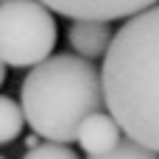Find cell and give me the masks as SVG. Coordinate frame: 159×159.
<instances>
[{
  "label": "cell",
  "instance_id": "obj_1",
  "mask_svg": "<svg viewBox=\"0 0 159 159\" xmlns=\"http://www.w3.org/2000/svg\"><path fill=\"white\" fill-rule=\"evenodd\" d=\"M101 87L117 129L159 157V3L115 31Z\"/></svg>",
  "mask_w": 159,
  "mask_h": 159
},
{
  "label": "cell",
  "instance_id": "obj_2",
  "mask_svg": "<svg viewBox=\"0 0 159 159\" xmlns=\"http://www.w3.org/2000/svg\"><path fill=\"white\" fill-rule=\"evenodd\" d=\"M101 73L75 53H53L31 67L20 89L22 117L45 143H73L81 120L101 112Z\"/></svg>",
  "mask_w": 159,
  "mask_h": 159
},
{
  "label": "cell",
  "instance_id": "obj_3",
  "mask_svg": "<svg viewBox=\"0 0 159 159\" xmlns=\"http://www.w3.org/2000/svg\"><path fill=\"white\" fill-rule=\"evenodd\" d=\"M59 39L56 17L36 0H11L0 6V64L31 70L50 59Z\"/></svg>",
  "mask_w": 159,
  "mask_h": 159
},
{
  "label": "cell",
  "instance_id": "obj_4",
  "mask_svg": "<svg viewBox=\"0 0 159 159\" xmlns=\"http://www.w3.org/2000/svg\"><path fill=\"white\" fill-rule=\"evenodd\" d=\"M48 11L75 20H95V22H112L120 17H134L159 0H36Z\"/></svg>",
  "mask_w": 159,
  "mask_h": 159
},
{
  "label": "cell",
  "instance_id": "obj_5",
  "mask_svg": "<svg viewBox=\"0 0 159 159\" xmlns=\"http://www.w3.org/2000/svg\"><path fill=\"white\" fill-rule=\"evenodd\" d=\"M112 25L109 22H95V20H75L67 28V42L73 48L75 56L92 61V59H103L109 45H112Z\"/></svg>",
  "mask_w": 159,
  "mask_h": 159
},
{
  "label": "cell",
  "instance_id": "obj_6",
  "mask_svg": "<svg viewBox=\"0 0 159 159\" xmlns=\"http://www.w3.org/2000/svg\"><path fill=\"white\" fill-rule=\"evenodd\" d=\"M120 140H123L120 129L109 117V112H95V115L84 117L78 126V134H75V143L81 145V151H87V157L109 154Z\"/></svg>",
  "mask_w": 159,
  "mask_h": 159
},
{
  "label": "cell",
  "instance_id": "obj_7",
  "mask_svg": "<svg viewBox=\"0 0 159 159\" xmlns=\"http://www.w3.org/2000/svg\"><path fill=\"white\" fill-rule=\"evenodd\" d=\"M22 126H25V117L20 103H14L8 95H0V145L14 143L22 134Z\"/></svg>",
  "mask_w": 159,
  "mask_h": 159
},
{
  "label": "cell",
  "instance_id": "obj_8",
  "mask_svg": "<svg viewBox=\"0 0 159 159\" xmlns=\"http://www.w3.org/2000/svg\"><path fill=\"white\" fill-rule=\"evenodd\" d=\"M87 159H159L154 151H148V148H143L140 143H134V140H129V137H123L109 154H101V157H87Z\"/></svg>",
  "mask_w": 159,
  "mask_h": 159
},
{
  "label": "cell",
  "instance_id": "obj_9",
  "mask_svg": "<svg viewBox=\"0 0 159 159\" xmlns=\"http://www.w3.org/2000/svg\"><path fill=\"white\" fill-rule=\"evenodd\" d=\"M22 159H78L75 151H70L67 145H59V143H42L31 151H25Z\"/></svg>",
  "mask_w": 159,
  "mask_h": 159
},
{
  "label": "cell",
  "instance_id": "obj_10",
  "mask_svg": "<svg viewBox=\"0 0 159 159\" xmlns=\"http://www.w3.org/2000/svg\"><path fill=\"white\" fill-rule=\"evenodd\" d=\"M3 81H6V67L0 64V87H3Z\"/></svg>",
  "mask_w": 159,
  "mask_h": 159
},
{
  "label": "cell",
  "instance_id": "obj_11",
  "mask_svg": "<svg viewBox=\"0 0 159 159\" xmlns=\"http://www.w3.org/2000/svg\"><path fill=\"white\" fill-rule=\"evenodd\" d=\"M3 3H11V0H0V6H3Z\"/></svg>",
  "mask_w": 159,
  "mask_h": 159
},
{
  "label": "cell",
  "instance_id": "obj_12",
  "mask_svg": "<svg viewBox=\"0 0 159 159\" xmlns=\"http://www.w3.org/2000/svg\"><path fill=\"white\" fill-rule=\"evenodd\" d=\"M0 159H3V157H0Z\"/></svg>",
  "mask_w": 159,
  "mask_h": 159
}]
</instances>
